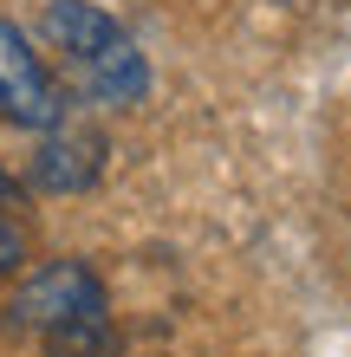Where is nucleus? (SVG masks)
Wrapping results in <instances>:
<instances>
[{
	"instance_id": "20e7f679",
	"label": "nucleus",
	"mask_w": 351,
	"mask_h": 357,
	"mask_svg": "<svg viewBox=\"0 0 351 357\" xmlns=\"http://www.w3.org/2000/svg\"><path fill=\"white\" fill-rule=\"evenodd\" d=\"M105 176V137L98 130H72V123H52L46 143L33 156V188L46 195H78Z\"/></svg>"
},
{
	"instance_id": "7ed1b4c3",
	"label": "nucleus",
	"mask_w": 351,
	"mask_h": 357,
	"mask_svg": "<svg viewBox=\"0 0 351 357\" xmlns=\"http://www.w3.org/2000/svg\"><path fill=\"white\" fill-rule=\"evenodd\" d=\"M0 117L20 123V130H52L59 123V104H52V78L39 66L33 39L0 20Z\"/></svg>"
},
{
	"instance_id": "f03ea898",
	"label": "nucleus",
	"mask_w": 351,
	"mask_h": 357,
	"mask_svg": "<svg viewBox=\"0 0 351 357\" xmlns=\"http://www.w3.org/2000/svg\"><path fill=\"white\" fill-rule=\"evenodd\" d=\"M13 319L39 331L52 357H111V325H105V286L78 260H46L33 266L13 292Z\"/></svg>"
},
{
	"instance_id": "f257e3e1",
	"label": "nucleus",
	"mask_w": 351,
	"mask_h": 357,
	"mask_svg": "<svg viewBox=\"0 0 351 357\" xmlns=\"http://www.w3.org/2000/svg\"><path fill=\"white\" fill-rule=\"evenodd\" d=\"M46 46L59 52V66L72 72V85L85 98L130 104V98L150 91V66H143L137 39L105 7H91V0H52L46 7Z\"/></svg>"
},
{
	"instance_id": "39448f33",
	"label": "nucleus",
	"mask_w": 351,
	"mask_h": 357,
	"mask_svg": "<svg viewBox=\"0 0 351 357\" xmlns=\"http://www.w3.org/2000/svg\"><path fill=\"white\" fill-rule=\"evenodd\" d=\"M27 260V202H20V182L0 169V273H13Z\"/></svg>"
}]
</instances>
